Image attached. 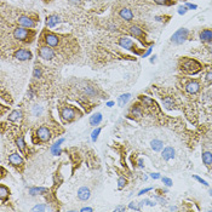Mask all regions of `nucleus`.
Masks as SVG:
<instances>
[{
    "instance_id": "1",
    "label": "nucleus",
    "mask_w": 212,
    "mask_h": 212,
    "mask_svg": "<svg viewBox=\"0 0 212 212\" xmlns=\"http://www.w3.org/2000/svg\"><path fill=\"white\" fill-rule=\"evenodd\" d=\"M182 69L185 70L187 73H190V74H196L200 69H201V65L200 63L195 61V60H192V58H187L182 62Z\"/></svg>"
},
{
    "instance_id": "2",
    "label": "nucleus",
    "mask_w": 212,
    "mask_h": 212,
    "mask_svg": "<svg viewBox=\"0 0 212 212\" xmlns=\"http://www.w3.org/2000/svg\"><path fill=\"white\" fill-rule=\"evenodd\" d=\"M188 35H189V31L187 28H181L171 36V41L176 45H181L188 39Z\"/></svg>"
},
{
    "instance_id": "3",
    "label": "nucleus",
    "mask_w": 212,
    "mask_h": 212,
    "mask_svg": "<svg viewBox=\"0 0 212 212\" xmlns=\"http://www.w3.org/2000/svg\"><path fill=\"white\" fill-rule=\"evenodd\" d=\"M31 35H33V33L29 32V29H27V28H24V27H17L16 29L14 31V36H15V39H17V40H19V41H27L29 38H31Z\"/></svg>"
},
{
    "instance_id": "4",
    "label": "nucleus",
    "mask_w": 212,
    "mask_h": 212,
    "mask_svg": "<svg viewBox=\"0 0 212 212\" xmlns=\"http://www.w3.org/2000/svg\"><path fill=\"white\" fill-rule=\"evenodd\" d=\"M118 44H119L123 49L133 51L135 53H139V52H138V50H137V48H136V45L133 44V41L131 40L130 38H126V36L120 38V39H119V41H118Z\"/></svg>"
},
{
    "instance_id": "5",
    "label": "nucleus",
    "mask_w": 212,
    "mask_h": 212,
    "mask_svg": "<svg viewBox=\"0 0 212 212\" xmlns=\"http://www.w3.org/2000/svg\"><path fill=\"white\" fill-rule=\"evenodd\" d=\"M44 41L45 44L50 46V48H56L58 44H60V38L56 35V34H52V33H46L44 35Z\"/></svg>"
},
{
    "instance_id": "6",
    "label": "nucleus",
    "mask_w": 212,
    "mask_h": 212,
    "mask_svg": "<svg viewBox=\"0 0 212 212\" xmlns=\"http://www.w3.org/2000/svg\"><path fill=\"white\" fill-rule=\"evenodd\" d=\"M39 56L43 58V60H46V61H50L55 57V51L51 49L50 46H41L40 50H39Z\"/></svg>"
},
{
    "instance_id": "7",
    "label": "nucleus",
    "mask_w": 212,
    "mask_h": 212,
    "mask_svg": "<svg viewBox=\"0 0 212 212\" xmlns=\"http://www.w3.org/2000/svg\"><path fill=\"white\" fill-rule=\"evenodd\" d=\"M14 56H15V58L18 60V61H28V60H31L33 57L32 52L29 50H26V49L17 50L16 52L14 53Z\"/></svg>"
},
{
    "instance_id": "8",
    "label": "nucleus",
    "mask_w": 212,
    "mask_h": 212,
    "mask_svg": "<svg viewBox=\"0 0 212 212\" xmlns=\"http://www.w3.org/2000/svg\"><path fill=\"white\" fill-rule=\"evenodd\" d=\"M36 136L41 141V142H48L51 138V133H50V130L46 127V126H41L40 129H38L36 131Z\"/></svg>"
},
{
    "instance_id": "9",
    "label": "nucleus",
    "mask_w": 212,
    "mask_h": 212,
    "mask_svg": "<svg viewBox=\"0 0 212 212\" xmlns=\"http://www.w3.org/2000/svg\"><path fill=\"white\" fill-rule=\"evenodd\" d=\"M18 24L24 28H34L35 27V21L28 16H22L18 18Z\"/></svg>"
},
{
    "instance_id": "10",
    "label": "nucleus",
    "mask_w": 212,
    "mask_h": 212,
    "mask_svg": "<svg viewBox=\"0 0 212 212\" xmlns=\"http://www.w3.org/2000/svg\"><path fill=\"white\" fill-rule=\"evenodd\" d=\"M175 155H176V152H175V149L172 147H166L164 148L163 153H161V156H163V159L165 160V161H170L171 159H173L175 158Z\"/></svg>"
},
{
    "instance_id": "11",
    "label": "nucleus",
    "mask_w": 212,
    "mask_h": 212,
    "mask_svg": "<svg viewBox=\"0 0 212 212\" xmlns=\"http://www.w3.org/2000/svg\"><path fill=\"white\" fill-rule=\"evenodd\" d=\"M185 90H187V92H188V94H190V95H195V94L199 92V90H200V85H199V82L195 81V80L189 81L187 85H185Z\"/></svg>"
},
{
    "instance_id": "12",
    "label": "nucleus",
    "mask_w": 212,
    "mask_h": 212,
    "mask_svg": "<svg viewBox=\"0 0 212 212\" xmlns=\"http://www.w3.org/2000/svg\"><path fill=\"white\" fill-rule=\"evenodd\" d=\"M61 115H62V118H63L64 120H67V121H72V120L75 118V112H74L72 108H68V107H65V108H63V109H62Z\"/></svg>"
},
{
    "instance_id": "13",
    "label": "nucleus",
    "mask_w": 212,
    "mask_h": 212,
    "mask_svg": "<svg viewBox=\"0 0 212 212\" xmlns=\"http://www.w3.org/2000/svg\"><path fill=\"white\" fill-rule=\"evenodd\" d=\"M199 38H200V40L202 43L210 44V43H212V31L211 29H204L202 32L200 33Z\"/></svg>"
},
{
    "instance_id": "14",
    "label": "nucleus",
    "mask_w": 212,
    "mask_h": 212,
    "mask_svg": "<svg viewBox=\"0 0 212 212\" xmlns=\"http://www.w3.org/2000/svg\"><path fill=\"white\" fill-rule=\"evenodd\" d=\"M90 196H91V192H90V189H89L87 187H81V188H79V190H78V197H79L80 200L86 201V200L90 199Z\"/></svg>"
},
{
    "instance_id": "15",
    "label": "nucleus",
    "mask_w": 212,
    "mask_h": 212,
    "mask_svg": "<svg viewBox=\"0 0 212 212\" xmlns=\"http://www.w3.org/2000/svg\"><path fill=\"white\" fill-rule=\"evenodd\" d=\"M119 16L121 17L123 19H125V21H129V22L133 19V14H132V11H131L130 9H127V7L121 9L119 11Z\"/></svg>"
},
{
    "instance_id": "16",
    "label": "nucleus",
    "mask_w": 212,
    "mask_h": 212,
    "mask_svg": "<svg viewBox=\"0 0 212 212\" xmlns=\"http://www.w3.org/2000/svg\"><path fill=\"white\" fill-rule=\"evenodd\" d=\"M60 22H61V18H60V16H57V15H51V16H49L46 18V26L49 28H53Z\"/></svg>"
},
{
    "instance_id": "17",
    "label": "nucleus",
    "mask_w": 212,
    "mask_h": 212,
    "mask_svg": "<svg viewBox=\"0 0 212 212\" xmlns=\"http://www.w3.org/2000/svg\"><path fill=\"white\" fill-rule=\"evenodd\" d=\"M9 161H10V164H12L14 166H19V165L23 164V159H22V156L19 154L14 153V154H11L9 156Z\"/></svg>"
},
{
    "instance_id": "18",
    "label": "nucleus",
    "mask_w": 212,
    "mask_h": 212,
    "mask_svg": "<svg viewBox=\"0 0 212 212\" xmlns=\"http://www.w3.org/2000/svg\"><path fill=\"white\" fill-rule=\"evenodd\" d=\"M130 33H131V35H133V36H136V38H143V36H144V32H143L139 27H137V26H132V27H130Z\"/></svg>"
},
{
    "instance_id": "19",
    "label": "nucleus",
    "mask_w": 212,
    "mask_h": 212,
    "mask_svg": "<svg viewBox=\"0 0 212 212\" xmlns=\"http://www.w3.org/2000/svg\"><path fill=\"white\" fill-rule=\"evenodd\" d=\"M102 119H103V116H102L101 113H95L92 116H90V125L91 126H97L98 124L102 121Z\"/></svg>"
},
{
    "instance_id": "20",
    "label": "nucleus",
    "mask_w": 212,
    "mask_h": 212,
    "mask_svg": "<svg viewBox=\"0 0 212 212\" xmlns=\"http://www.w3.org/2000/svg\"><path fill=\"white\" fill-rule=\"evenodd\" d=\"M150 147H152L153 150H155V152H160V150H163L164 148V142L160 141V139H153L150 142Z\"/></svg>"
},
{
    "instance_id": "21",
    "label": "nucleus",
    "mask_w": 212,
    "mask_h": 212,
    "mask_svg": "<svg viewBox=\"0 0 212 212\" xmlns=\"http://www.w3.org/2000/svg\"><path fill=\"white\" fill-rule=\"evenodd\" d=\"M163 106L166 108V109H172L173 107H175V101H173V98L172 97H165L163 99Z\"/></svg>"
},
{
    "instance_id": "22",
    "label": "nucleus",
    "mask_w": 212,
    "mask_h": 212,
    "mask_svg": "<svg viewBox=\"0 0 212 212\" xmlns=\"http://www.w3.org/2000/svg\"><path fill=\"white\" fill-rule=\"evenodd\" d=\"M202 163L206 166L212 165V153L211 152H204L202 153Z\"/></svg>"
},
{
    "instance_id": "23",
    "label": "nucleus",
    "mask_w": 212,
    "mask_h": 212,
    "mask_svg": "<svg viewBox=\"0 0 212 212\" xmlns=\"http://www.w3.org/2000/svg\"><path fill=\"white\" fill-rule=\"evenodd\" d=\"M44 193H48V189L46 188H41V187H33L29 189V194L31 195H38V194H44Z\"/></svg>"
},
{
    "instance_id": "24",
    "label": "nucleus",
    "mask_w": 212,
    "mask_h": 212,
    "mask_svg": "<svg viewBox=\"0 0 212 212\" xmlns=\"http://www.w3.org/2000/svg\"><path fill=\"white\" fill-rule=\"evenodd\" d=\"M130 98H131L130 94H124V95H121L120 97L118 98V104H119L120 107H124V106L130 101Z\"/></svg>"
},
{
    "instance_id": "25",
    "label": "nucleus",
    "mask_w": 212,
    "mask_h": 212,
    "mask_svg": "<svg viewBox=\"0 0 212 212\" xmlns=\"http://www.w3.org/2000/svg\"><path fill=\"white\" fill-rule=\"evenodd\" d=\"M22 118V112L21 110H14V112H11L10 114H9V116H7V119L10 120V121H17V120H19Z\"/></svg>"
},
{
    "instance_id": "26",
    "label": "nucleus",
    "mask_w": 212,
    "mask_h": 212,
    "mask_svg": "<svg viewBox=\"0 0 212 212\" xmlns=\"http://www.w3.org/2000/svg\"><path fill=\"white\" fill-rule=\"evenodd\" d=\"M7 196H9V189L5 185H1L0 187V200H1V202H4Z\"/></svg>"
},
{
    "instance_id": "27",
    "label": "nucleus",
    "mask_w": 212,
    "mask_h": 212,
    "mask_svg": "<svg viewBox=\"0 0 212 212\" xmlns=\"http://www.w3.org/2000/svg\"><path fill=\"white\" fill-rule=\"evenodd\" d=\"M61 153H62V150H61V146H58V144L53 143V146L51 147V154H52V155H61Z\"/></svg>"
},
{
    "instance_id": "28",
    "label": "nucleus",
    "mask_w": 212,
    "mask_h": 212,
    "mask_svg": "<svg viewBox=\"0 0 212 212\" xmlns=\"http://www.w3.org/2000/svg\"><path fill=\"white\" fill-rule=\"evenodd\" d=\"M139 99H141V101H142V102H143V103H144L147 107H152V106L154 104L153 99H152L150 97H148V96H141V97H139Z\"/></svg>"
},
{
    "instance_id": "29",
    "label": "nucleus",
    "mask_w": 212,
    "mask_h": 212,
    "mask_svg": "<svg viewBox=\"0 0 212 212\" xmlns=\"http://www.w3.org/2000/svg\"><path fill=\"white\" fill-rule=\"evenodd\" d=\"M16 143H17V147L19 148V150H21V152H24V147H26V143H24V138H23L22 136L17 138Z\"/></svg>"
},
{
    "instance_id": "30",
    "label": "nucleus",
    "mask_w": 212,
    "mask_h": 212,
    "mask_svg": "<svg viewBox=\"0 0 212 212\" xmlns=\"http://www.w3.org/2000/svg\"><path fill=\"white\" fill-rule=\"evenodd\" d=\"M48 210V207H46V205L45 204H38L36 206H34L32 209V211L34 212H44V211H46Z\"/></svg>"
},
{
    "instance_id": "31",
    "label": "nucleus",
    "mask_w": 212,
    "mask_h": 212,
    "mask_svg": "<svg viewBox=\"0 0 212 212\" xmlns=\"http://www.w3.org/2000/svg\"><path fill=\"white\" fill-rule=\"evenodd\" d=\"M32 112H33V115H34V116H40V115L43 114V107H40V106L36 104V106L33 107Z\"/></svg>"
},
{
    "instance_id": "32",
    "label": "nucleus",
    "mask_w": 212,
    "mask_h": 212,
    "mask_svg": "<svg viewBox=\"0 0 212 212\" xmlns=\"http://www.w3.org/2000/svg\"><path fill=\"white\" fill-rule=\"evenodd\" d=\"M99 133H101V129H99V127H97V129H95V130L92 131V133H91V139H92V142H96V141H97Z\"/></svg>"
},
{
    "instance_id": "33",
    "label": "nucleus",
    "mask_w": 212,
    "mask_h": 212,
    "mask_svg": "<svg viewBox=\"0 0 212 212\" xmlns=\"http://www.w3.org/2000/svg\"><path fill=\"white\" fill-rule=\"evenodd\" d=\"M41 75H43V70L39 68V67H36V68H34V70H33V78H41Z\"/></svg>"
},
{
    "instance_id": "34",
    "label": "nucleus",
    "mask_w": 212,
    "mask_h": 212,
    "mask_svg": "<svg viewBox=\"0 0 212 212\" xmlns=\"http://www.w3.org/2000/svg\"><path fill=\"white\" fill-rule=\"evenodd\" d=\"M126 183H127V181H126L125 177H120V178L118 180V188H119V189H123V188L126 185Z\"/></svg>"
},
{
    "instance_id": "35",
    "label": "nucleus",
    "mask_w": 212,
    "mask_h": 212,
    "mask_svg": "<svg viewBox=\"0 0 212 212\" xmlns=\"http://www.w3.org/2000/svg\"><path fill=\"white\" fill-rule=\"evenodd\" d=\"M132 114L135 115V116H137V118H141V116H142V110H141V108L133 106V108H132Z\"/></svg>"
},
{
    "instance_id": "36",
    "label": "nucleus",
    "mask_w": 212,
    "mask_h": 212,
    "mask_svg": "<svg viewBox=\"0 0 212 212\" xmlns=\"http://www.w3.org/2000/svg\"><path fill=\"white\" fill-rule=\"evenodd\" d=\"M154 2L158 5H172V4H175V1H168V0H154Z\"/></svg>"
},
{
    "instance_id": "37",
    "label": "nucleus",
    "mask_w": 212,
    "mask_h": 212,
    "mask_svg": "<svg viewBox=\"0 0 212 212\" xmlns=\"http://www.w3.org/2000/svg\"><path fill=\"white\" fill-rule=\"evenodd\" d=\"M193 178L197 181L199 183H201L202 185H205V187H209V183H207V182H206L205 180H202L201 177H199V176H196V175H193Z\"/></svg>"
},
{
    "instance_id": "38",
    "label": "nucleus",
    "mask_w": 212,
    "mask_h": 212,
    "mask_svg": "<svg viewBox=\"0 0 212 212\" xmlns=\"http://www.w3.org/2000/svg\"><path fill=\"white\" fill-rule=\"evenodd\" d=\"M84 90H85V92H86L87 95H91V96L96 95V90H95L94 87H90V86H87V87H85Z\"/></svg>"
},
{
    "instance_id": "39",
    "label": "nucleus",
    "mask_w": 212,
    "mask_h": 212,
    "mask_svg": "<svg viewBox=\"0 0 212 212\" xmlns=\"http://www.w3.org/2000/svg\"><path fill=\"white\" fill-rule=\"evenodd\" d=\"M161 181H163V183L166 185V187H171V185H172V180L168 178V177H163Z\"/></svg>"
},
{
    "instance_id": "40",
    "label": "nucleus",
    "mask_w": 212,
    "mask_h": 212,
    "mask_svg": "<svg viewBox=\"0 0 212 212\" xmlns=\"http://www.w3.org/2000/svg\"><path fill=\"white\" fill-rule=\"evenodd\" d=\"M142 202H143V205H148V206H152V207L156 205V202H155V201H153V200H149V199H144Z\"/></svg>"
},
{
    "instance_id": "41",
    "label": "nucleus",
    "mask_w": 212,
    "mask_h": 212,
    "mask_svg": "<svg viewBox=\"0 0 212 212\" xmlns=\"http://www.w3.org/2000/svg\"><path fill=\"white\" fill-rule=\"evenodd\" d=\"M129 209H130V210H135V211H139V210H141V207H139V206H137V204H136V202H130Z\"/></svg>"
},
{
    "instance_id": "42",
    "label": "nucleus",
    "mask_w": 212,
    "mask_h": 212,
    "mask_svg": "<svg viewBox=\"0 0 212 212\" xmlns=\"http://www.w3.org/2000/svg\"><path fill=\"white\" fill-rule=\"evenodd\" d=\"M150 177H152L153 180H160V178H161L160 173H158V172H152V173H150Z\"/></svg>"
},
{
    "instance_id": "43",
    "label": "nucleus",
    "mask_w": 212,
    "mask_h": 212,
    "mask_svg": "<svg viewBox=\"0 0 212 212\" xmlns=\"http://www.w3.org/2000/svg\"><path fill=\"white\" fill-rule=\"evenodd\" d=\"M187 11H188V7L187 6H181L180 9H178V14L180 15H184Z\"/></svg>"
},
{
    "instance_id": "44",
    "label": "nucleus",
    "mask_w": 212,
    "mask_h": 212,
    "mask_svg": "<svg viewBox=\"0 0 212 212\" xmlns=\"http://www.w3.org/2000/svg\"><path fill=\"white\" fill-rule=\"evenodd\" d=\"M185 6H187L189 10H196V9H197V6H196L195 4H189V2H187Z\"/></svg>"
},
{
    "instance_id": "45",
    "label": "nucleus",
    "mask_w": 212,
    "mask_h": 212,
    "mask_svg": "<svg viewBox=\"0 0 212 212\" xmlns=\"http://www.w3.org/2000/svg\"><path fill=\"white\" fill-rule=\"evenodd\" d=\"M205 78H206V80L209 82H212V72H207L206 75H205Z\"/></svg>"
},
{
    "instance_id": "46",
    "label": "nucleus",
    "mask_w": 212,
    "mask_h": 212,
    "mask_svg": "<svg viewBox=\"0 0 212 212\" xmlns=\"http://www.w3.org/2000/svg\"><path fill=\"white\" fill-rule=\"evenodd\" d=\"M150 190H153V188H152V187H150V188H146V189H142V190L138 193V195H143V194H146V193L150 192Z\"/></svg>"
},
{
    "instance_id": "47",
    "label": "nucleus",
    "mask_w": 212,
    "mask_h": 212,
    "mask_svg": "<svg viewBox=\"0 0 212 212\" xmlns=\"http://www.w3.org/2000/svg\"><path fill=\"white\" fill-rule=\"evenodd\" d=\"M155 200H158V201L161 202L163 205H166V202H167V201H166L164 197H161V196H155Z\"/></svg>"
},
{
    "instance_id": "48",
    "label": "nucleus",
    "mask_w": 212,
    "mask_h": 212,
    "mask_svg": "<svg viewBox=\"0 0 212 212\" xmlns=\"http://www.w3.org/2000/svg\"><path fill=\"white\" fill-rule=\"evenodd\" d=\"M150 53H152V48H148L147 51H146V52L143 53V58H146V57H148V56H149Z\"/></svg>"
},
{
    "instance_id": "49",
    "label": "nucleus",
    "mask_w": 212,
    "mask_h": 212,
    "mask_svg": "<svg viewBox=\"0 0 212 212\" xmlns=\"http://www.w3.org/2000/svg\"><path fill=\"white\" fill-rule=\"evenodd\" d=\"M80 211H81V212H86V211L92 212V211H94V210H92L91 207H82V209H81V210H80Z\"/></svg>"
},
{
    "instance_id": "50",
    "label": "nucleus",
    "mask_w": 212,
    "mask_h": 212,
    "mask_svg": "<svg viewBox=\"0 0 212 212\" xmlns=\"http://www.w3.org/2000/svg\"><path fill=\"white\" fill-rule=\"evenodd\" d=\"M114 211H125V206H118V207H115Z\"/></svg>"
},
{
    "instance_id": "51",
    "label": "nucleus",
    "mask_w": 212,
    "mask_h": 212,
    "mask_svg": "<svg viewBox=\"0 0 212 212\" xmlns=\"http://www.w3.org/2000/svg\"><path fill=\"white\" fill-rule=\"evenodd\" d=\"M69 2H72L74 5H79L80 4V0H69Z\"/></svg>"
},
{
    "instance_id": "52",
    "label": "nucleus",
    "mask_w": 212,
    "mask_h": 212,
    "mask_svg": "<svg viewBox=\"0 0 212 212\" xmlns=\"http://www.w3.org/2000/svg\"><path fill=\"white\" fill-rule=\"evenodd\" d=\"M109 29H110V31H116V26H114V24H109Z\"/></svg>"
},
{
    "instance_id": "53",
    "label": "nucleus",
    "mask_w": 212,
    "mask_h": 212,
    "mask_svg": "<svg viewBox=\"0 0 212 212\" xmlns=\"http://www.w3.org/2000/svg\"><path fill=\"white\" fill-rule=\"evenodd\" d=\"M170 211H178V207H176V206H171V207H170Z\"/></svg>"
},
{
    "instance_id": "54",
    "label": "nucleus",
    "mask_w": 212,
    "mask_h": 212,
    "mask_svg": "<svg viewBox=\"0 0 212 212\" xmlns=\"http://www.w3.org/2000/svg\"><path fill=\"white\" fill-rule=\"evenodd\" d=\"M138 166H139V167H143V166H144V165H143V160H142V159H139V160H138Z\"/></svg>"
},
{
    "instance_id": "55",
    "label": "nucleus",
    "mask_w": 212,
    "mask_h": 212,
    "mask_svg": "<svg viewBox=\"0 0 212 212\" xmlns=\"http://www.w3.org/2000/svg\"><path fill=\"white\" fill-rule=\"evenodd\" d=\"M207 49H209V52H211V53H212V43H210V44H209Z\"/></svg>"
},
{
    "instance_id": "56",
    "label": "nucleus",
    "mask_w": 212,
    "mask_h": 212,
    "mask_svg": "<svg viewBox=\"0 0 212 212\" xmlns=\"http://www.w3.org/2000/svg\"><path fill=\"white\" fill-rule=\"evenodd\" d=\"M107 106H108V107H113V106H114V102H112V101H109V102L107 103Z\"/></svg>"
},
{
    "instance_id": "57",
    "label": "nucleus",
    "mask_w": 212,
    "mask_h": 212,
    "mask_svg": "<svg viewBox=\"0 0 212 212\" xmlns=\"http://www.w3.org/2000/svg\"><path fill=\"white\" fill-rule=\"evenodd\" d=\"M155 58H156V56H155V55H154V56H152V58H150V62L153 63V62L155 61Z\"/></svg>"
},
{
    "instance_id": "58",
    "label": "nucleus",
    "mask_w": 212,
    "mask_h": 212,
    "mask_svg": "<svg viewBox=\"0 0 212 212\" xmlns=\"http://www.w3.org/2000/svg\"><path fill=\"white\" fill-rule=\"evenodd\" d=\"M209 194H210V196H212V189H210V190H209Z\"/></svg>"
}]
</instances>
